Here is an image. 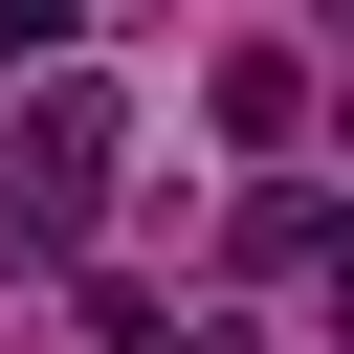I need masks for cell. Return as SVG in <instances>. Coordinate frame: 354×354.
<instances>
[{"instance_id":"cell-1","label":"cell","mask_w":354,"mask_h":354,"mask_svg":"<svg viewBox=\"0 0 354 354\" xmlns=\"http://www.w3.org/2000/svg\"><path fill=\"white\" fill-rule=\"evenodd\" d=\"M111 199V88H22V243H88Z\"/></svg>"},{"instance_id":"cell-2","label":"cell","mask_w":354,"mask_h":354,"mask_svg":"<svg viewBox=\"0 0 354 354\" xmlns=\"http://www.w3.org/2000/svg\"><path fill=\"white\" fill-rule=\"evenodd\" d=\"M88 44V0H0V66H66Z\"/></svg>"}]
</instances>
